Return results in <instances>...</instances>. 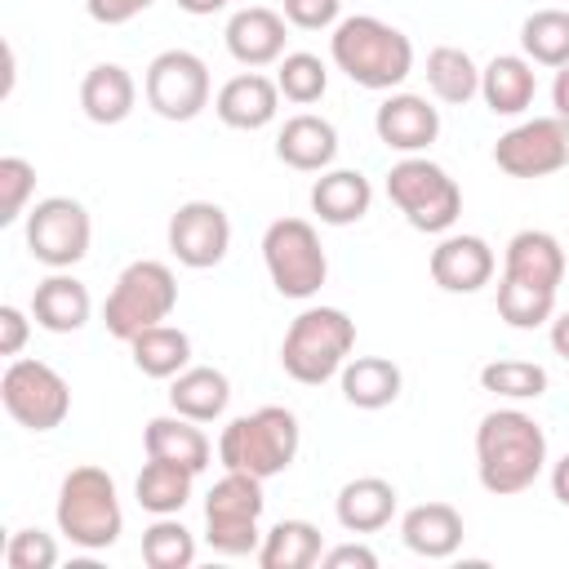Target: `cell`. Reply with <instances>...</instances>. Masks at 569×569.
Segmentation results:
<instances>
[{
  "instance_id": "25",
  "label": "cell",
  "mask_w": 569,
  "mask_h": 569,
  "mask_svg": "<svg viewBox=\"0 0 569 569\" xmlns=\"http://www.w3.org/2000/svg\"><path fill=\"white\" fill-rule=\"evenodd\" d=\"M138 107V80L120 62H98L80 80V111L93 124H120Z\"/></svg>"
},
{
  "instance_id": "27",
  "label": "cell",
  "mask_w": 569,
  "mask_h": 569,
  "mask_svg": "<svg viewBox=\"0 0 569 569\" xmlns=\"http://www.w3.org/2000/svg\"><path fill=\"white\" fill-rule=\"evenodd\" d=\"M333 516L347 533H378L396 516V485L382 476H356L338 489Z\"/></svg>"
},
{
  "instance_id": "7",
  "label": "cell",
  "mask_w": 569,
  "mask_h": 569,
  "mask_svg": "<svg viewBox=\"0 0 569 569\" xmlns=\"http://www.w3.org/2000/svg\"><path fill=\"white\" fill-rule=\"evenodd\" d=\"M387 196L413 231L445 236L462 213V187L427 156H405L387 169Z\"/></svg>"
},
{
  "instance_id": "41",
  "label": "cell",
  "mask_w": 569,
  "mask_h": 569,
  "mask_svg": "<svg viewBox=\"0 0 569 569\" xmlns=\"http://www.w3.org/2000/svg\"><path fill=\"white\" fill-rule=\"evenodd\" d=\"M280 13L298 31H329L342 22V0H284Z\"/></svg>"
},
{
  "instance_id": "39",
  "label": "cell",
  "mask_w": 569,
  "mask_h": 569,
  "mask_svg": "<svg viewBox=\"0 0 569 569\" xmlns=\"http://www.w3.org/2000/svg\"><path fill=\"white\" fill-rule=\"evenodd\" d=\"M36 191V164L22 156H0V222H18Z\"/></svg>"
},
{
  "instance_id": "23",
  "label": "cell",
  "mask_w": 569,
  "mask_h": 569,
  "mask_svg": "<svg viewBox=\"0 0 569 569\" xmlns=\"http://www.w3.org/2000/svg\"><path fill=\"white\" fill-rule=\"evenodd\" d=\"M538 93V71L525 53H498L480 67V98L493 116H525Z\"/></svg>"
},
{
  "instance_id": "6",
  "label": "cell",
  "mask_w": 569,
  "mask_h": 569,
  "mask_svg": "<svg viewBox=\"0 0 569 569\" xmlns=\"http://www.w3.org/2000/svg\"><path fill=\"white\" fill-rule=\"evenodd\" d=\"M173 307H178V276H173V267L160 262V258H138V262H129L116 276L111 293L102 302V325H107L111 338L129 342L142 329L164 325L173 316Z\"/></svg>"
},
{
  "instance_id": "38",
  "label": "cell",
  "mask_w": 569,
  "mask_h": 569,
  "mask_svg": "<svg viewBox=\"0 0 569 569\" xmlns=\"http://www.w3.org/2000/svg\"><path fill=\"white\" fill-rule=\"evenodd\" d=\"M547 387H551V378L533 360H489L480 369V391L502 396V400H538Z\"/></svg>"
},
{
  "instance_id": "29",
  "label": "cell",
  "mask_w": 569,
  "mask_h": 569,
  "mask_svg": "<svg viewBox=\"0 0 569 569\" xmlns=\"http://www.w3.org/2000/svg\"><path fill=\"white\" fill-rule=\"evenodd\" d=\"M338 387H342V400L351 409H387L400 400V387H405V373L396 360L387 356H351L338 373Z\"/></svg>"
},
{
  "instance_id": "16",
  "label": "cell",
  "mask_w": 569,
  "mask_h": 569,
  "mask_svg": "<svg viewBox=\"0 0 569 569\" xmlns=\"http://www.w3.org/2000/svg\"><path fill=\"white\" fill-rule=\"evenodd\" d=\"M373 133L387 151L422 156L440 138V111L422 93H387L373 111Z\"/></svg>"
},
{
  "instance_id": "8",
  "label": "cell",
  "mask_w": 569,
  "mask_h": 569,
  "mask_svg": "<svg viewBox=\"0 0 569 569\" xmlns=\"http://www.w3.org/2000/svg\"><path fill=\"white\" fill-rule=\"evenodd\" d=\"M262 480L249 471H227L222 480H213V489L204 493V542L218 556H258L262 547Z\"/></svg>"
},
{
  "instance_id": "22",
  "label": "cell",
  "mask_w": 569,
  "mask_h": 569,
  "mask_svg": "<svg viewBox=\"0 0 569 569\" xmlns=\"http://www.w3.org/2000/svg\"><path fill=\"white\" fill-rule=\"evenodd\" d=\"M462 511L449 502H418L400 516V538L422 560H449L462 547Z\"/></svg>"
},
{
  "instance_id": "40",
  "label": "cell",
  "mask_w": 569,
  "mask_h": 569,
  "mask_svg": "<svg viewBox=\"0 0 569 569\" xmlns=\"http://www.w3.org/2000/svg\"><path fill=\"white\" fill-rule=\"evenodd\" d=\"M4 565L9 569H53L58 565V542L44 529H18L4 547Z\"/></svg>"
},
{
  "instance_id": "10",
  "label": "cell",
  "mask_w": 569,
  "mask_h": 569,
  "mask_svg": "<svg viewBox=\"0 0 569 569\" xmlns=\"http://www.w3.org/2000/svg\"><path fill=\"white\" fill-rule=\"evenodd\" d=\"M27 253L49 271H71L93 244V218L71 196H44L27 209Z\"/></svg>"
},
{
  "instance_id": "19",
  "label": "cell",
  "mask_w": 569,
  "mask_h": 569,
  "mask_svg": "<svg viewBox=\"0 0 569 569\" xmlns=\"http://www.w3.org/2000/svg\"><path fill=\"white\" fill-rule=\"evenodd\" d=\"M276 156H280V164H289L298 173H325L338 160V129L316 111H298L280 124Z\"/></svg>"
},
{
  "instance_id": "4",
  "label": "cell",
  "mask_w": 569,
  "mask_h": 569,
  "mask_svg": "<svg viewBox=\"0 0 569 569\" xmlns=\"http://www.w3.org/2000/svg\"><path fill=\"white\" fill-rule=\"evenodd\" d=\"M356 347V320L342 307H302L280 342V369L302 387H325L342 373Z\"/></svg>"
},
{
  "instance_id": "31",
  "label": "cell",
  "mask_w": 569,
  "mask_h": 569,
  "mask_svg": "<svg viewBox=\"0 0 569 569\" xmlns=\"http://www.w3.org/2000/svg\"><path fill=\"white\" fill-rule=\"evenodd\" d=\"M325 556V538L311 520H280L262 533L258 565L262 569H311Z\"/></svg>"
},
{
  "instance_id": "20",
  "label": "cell",
  "mask_w": 569,
  "mask_h": 569,
  "mask_svg": "<svg viewBox=\"0 0 569 569\" xmlns=\"http://www.w3.org/2000/svg\"><path fill=\"white\" fill-rule=\"evenodd\" d=\"M502 276L520 280V284H538V289H560L565 280V249L551 231L542 227H525L507 240L502 249Z\"/></svg>"
},
{
  "instance_id": "33",
  "label": "cell",
  "mask_w": 569,
  "mask_h": 569,
  "mask_svg": "<svg viewBox=\"0 0 569 569\" xmlns=\"http://www.w3.org/2000/svg\"><path fill=\"white\" fill-rule=\"evenodd\" d=\"M191 480H196V471L164 462V458H147V467L133 480V498L151 516H178L191 502Z\"/></svg>"
},
{
  "instance_id": "9",
  "label": "cell",
  "mask_w": 569,
  "mask_h": 569,
  "mask_svg": "<svg viewBox=\"0 0 569 569\" xmlns=\"http://www.w3.org/2000/svg\"><path fill=\"white\" fill-rule=\"evenodd\" d=\"M262 262L280 298L307 302L329 280V258L320 244V231L307 218H276L262 231Z\"/></svg>"
},
{
  "instance_id": "3",
  "label": "cell",
  "mask_w": 569,
  "mask_h": 569,
  "mask_svg": "<svg viewBox=\"0 0 569 569\" xmlns=\"http://www.w3.org/2000/svg\"><path fill=\"white\" fill-rule=\"evenodd\" d=\"M302 449L298 413L284 405H262L253 413H240L218 436V462L227 471H249L258 480L284 476Z\"/></svg>"
},
{
  "instance_id": "13",
  "label": "cell",
  "mask_w": 569,
  "mask_h": 569,
  "mask_svg": "<svg viewBox=\"0 0 569 569\" xmlns=\"http://www.w3.org/2000/svg\"><path fill=\"white\" fill-rule=\"evenodd\" d=\"M493 164L507 178H547L560 173L569 164V120L551 116H533L511 124L498 142H493Z\"/></svg>"
},
{
  "instance_id": "28",
  "label": "cell",
  "mask_w": 569,
  "mask_h": 569,
  "mask_svg": "<svg viewBox=\"0 0 569 569\" xmlns=\"http://www.w3.org/2000/svg\"><path fill=\"white\" fill-rule=\"evenodd\" d=\"M231 405V378L213 365H187L178 378H169V409L191 422H218Z\"/></svg>"
},
{
  "instance_id": "30",
  "label": "cell",
  "mask_w": 569,
  "mask_h": 569,
  "mask_svg": "<svg viewBox=\"0 0 569 569\" xmlns=\"http://www.w3.org/2000/svg\"><path fill=\"white\" fill-rule=\"evenodd\" d=\"M129 356H133L138 373L169 382L191 365V338L178 325H151L138 338H129Z\"/></svg>"
},
{
  "instance_id": "17",
  "label": "cell",
  "mask_w": 569,
  "mask_h": 569,
  "mask_svg": "<svg viewBox=\"0 0 569 569\" xmlns=\"http://www.w3.org/2000/svg\"><path fill=\"white\" fill-rule=\"evenodd\" d=\"M222 40H227V53H231L240 67L258 71V67H271V62L284 58L289 22H284V13L267 9V4H249V9H236V13L227 18Z\"/></svg>"
},
{
  "instance_id": "26",
  "label": "cell",
  "mask_w": 569,
  "mask_h": 569,
  "mask_svg": "<svg viewBox=\"0 0 569 569\" xmlns=\"http://www.w3.org/2000/svg\"><path fill=\"white\" fill-rule=\"evenodd\" d=\"M373 204V187L360 169H325L311 182V213L325 227H351L369 213Z\"/></svg>"
},
{
  "instance_id": "48",
  "label": "cell",
  "mask_w": 569,
  "mask_h": 569,
  "mask_svg": "<svg viewBox=\"0 0 569 569\" xmlns=\"http://www.w3.org/2000/svg\"><path fill=\"white\" fill-rule=\"evenodd\" d=\"M182 13H191V18H209V13H218V9H227L231 0H173Z\"/></svg>"
},
{
  "instance_id": "44",
  "label": "cell",
  "mask_w": 569,
  "mask_h": 569,
  "mask_svg": "<svg viewBox=\"0 0 569 569\" xmlns=\"http://www.w3.org/2000/svg\"><path fill=\"white\" fill-rule=\"evenodd\" d=\"M320 565L325 569H378V551L365 542H342V547H329Z\"/></svg>"
},
{
  "instance_id": "24",
  "label": "cell",
  "mask_w": 569,
  "mask_h": 569,
  "mask_svg": "<svg viewBox=\"0 0 569 569\" xmlns=\"http://www.w3.org/2000/svg\"><path fill=\"white\" fill-rule=\"evenodd\" d=\"M142 449H147V458H164V462H178V467H187V471H204L209 467V458H213V445H209V436H204V422H191V418H182V413H160V418H151L147 422V431H142Z\"/></svg>"
},
{
  "instance_id": "37",
  "label": "cell",
  "mask_w": 569,
  "mask_h": 569,
  "mask_svg": "<svg viewBox=\"0 0 569 569\" xmlns=\"http://www.w3.org/2000/svg\"><path fill=\"white\" fill-rule=\"evenodd\" d=\"M276 84H280V98H284V102L311 107V102H320L325 89H329V67H325L316 53L298 49V53H284V58L276 62Z\"/></svg>"
},
{
  "instance_id": "46",
  "label": "cell",
  "mask_w": 569,
  "mask_h": 569,
  "mask_svg": "<svg viewBox=\"0 0 569 569\" xmlns=\"http://www.w3.org/2000/svg\"><path fill=\"white\" fill-rule=\"evenodd\" d=\"M551 498L560 507H569V453L560 462H551Z\"/></svg>"
},
{
  "instance_id": "18",
  "label": "cell",
  "mask_w": 569,
  "mask_h": 569,
  "mask_svg": "<svg viewBox=\"0 0 569 569\" xmlns=\"http://www.w3.org/2000/svg\"><path fill=\"white\" fill-rule=\"evenodd\" d=\"M213 111L227 129H240V133L267 129L280 111V84L262 71H240L213 93Z\"/></svg>"
},
{
  "instance_id": "32",
  "label": "cell",
  "mask_w": 569,
  "mask_h": 569,
  "mask_svg": "<svg viewBox=\"0 0 569 569\" xmlns=\"http://www.w3.org/2000/svg\"><path fill=\"white\" fill-rule=\"evenodd\" d=\"M427 89L445 102V107H467L480 93V67L467 49L458 44H436L427 53Z\"/></svg>"
},
{
  "instance_id": "15",
  "label": "cell",
  "mask_w": 569,
  "mask_h": 569,
  "mask_svg": "<svg viewBox=\"0 0 569 569\" xmlns=\"http://www.w3.org/2000/svg\"><path fill=\"white\" fill-rule=\"evenodd\" d=\"M427 271H431L436 289H445V293H480L498 271V253L489 249L485 236L445 231L427 258Z\"/></svg>"
},
{
  "instance_id": "36",
  "label": "cell",
  "mask_w": 569,
  "mask_h": 569,
  "mask_svg": "<svg viewBox=\"0 0 569 569\" xmlns=\"http://www.w3.org/2000/svg\"><path fill=\"white\" fill-rule=\"evenodd\" d=\"M498 316L511 329H538L551 325L556 316V289H538V284H520V280H498Z\"/></svg>"
},
{
  "instance_id": "35",
  "label": "cell",
  "mask_w": 569,
  "mask_h": 569,
  "mask_svg": "<svg viewBox=\"0 0 569 569\" xmlns=\"http://www.w3.org/2000/svg\"><path fill=\"white\" fill-rule=\"evenodd\" d=\"M142 560L151 569H191L196 565V533L178 516H156L142 529Z\"/></svg>"
},
{
  "instance_id": "2",
  "label": "cell",
  "mask_w": 569,
  "mask_h": 569,
  "mask_svg": "<svg viewBox=\"0 0 569 569\" xmlns=\"http://www.w3.org/2000/svg\"><path fill=\"white\" fill-rule=\"evenodd\" d=\"M329 58L351 84L373 89V93H391L413 71V40L373 13H351L333 27Z\"/></svg>"
},
{
  "instance_id": "34",
  "label": "cell",
  "mask_w": 569,
  "mask_h": 569,
  "mask_svg": "<svg viewBox=\"0 0 569 569\" xmlns=\"http://www.w3.org/2000/svg\"><path fill=\"white\" fill-rule=\"evenodd\" d=\"M520 49L533 67H565L569 62V9H533L520 22Z\"/></svg>"
},
{
  "instance_id": "1",
  "label": "cell",
  "mask_w": 569,
  "mask_h": 569,
  "mask_svg": "<svg viewBox=\"0 0 569 569\" xmlns=\"http://www.w3.org/2000/svg\"><path fill=\"white\" fill-rule=\"evenodd\" d=\"M547 467V431L525 409H493L476 427V476L493 498L533 489Z\"/></svg>"
},
{
  "instance_id": "47",
  "label": "cell",
  "mask_w": 569,
  "mask_h": 569,
  "mask_svg": "<svg viewBox=\"0 0 569 569\" xmlns=\"http://www.w3.org/2000/svg\"><path fill=\"white\" fill-rule=\"evenodd\" d=\"M551 351H556L560 360H569V311L551 316Z\"/></svg>"
},
{
  "instance_id": "42",
  "label": "cell",
  "mask_w": 569,
  "mask_h": 569,
  "mask_svg": "<svg viewBox=\"0 0 569 569\" xmlns=\"http://www.w3.org/2000/svg\"><path fill=\"white\" fill-rule=\"evenodd\" d=\"M27 338H31V320H27V311L13 307V302H4V307H0V356L18 360L22 347H27Z\"/></svg>"
},
{
  "instance_id": "14",
  "label": "cell",
  "mask_w": 569,
  "mask_h": 569,
  "mask_svg": "<svg viewBox=\"0 0 569 569\" xmlns=\"http://www.w3.org/2000/svg\"><path fill=\"white\" fill-rule=\"evenodd\" d=\"M164 240H169V253L191 267V271H209L227 258L231 249V218L222 204L213 200H187L173 209L169 227H164Z\"/></svg>"
},
{
  "instance_id": "12",
  "label": "cell",
  "mask_w": 569,
  "mask_h": 569,
  "mask_svg": "<svg viewBox=\"0 0 569 569\" xmlns=\"http://www.w3.org/2000/svg\"><path fill=\"white\" fill-rule=\"evenodd\" d=\"M142 93H147V107L160 120L187 124V120H196L209 107L213 80H209V67H204L200 53H191V49H164V53H156L147 62Z\"/></svg>"
},
{
  "instance_id": "11",
  "label": "cell",
  "mask_w": 569,
  "mask_h": 569,
  "mask_svg": "<svg viewBox=\"0 0 569 569\" xmlns=\"http://www.w3.org/2000/svg\"><path fill=\"white\" fill-rule=\"evenodd\" d=\"M0 400H4V413L18 427H27V431H53L71 413V387H67V378L53 365L31 360V356H18V360L4 365Z\"/></svg>"
},
{
  "instance_id": "43",
  "label": "cell",
  "mask_w": 569,
  "mask_h": 569,
  "mask_svg": "<svg viewBox=\"0 0 569 569\" xmlns=\"http://www.w3.org/2000/svg\"><path fill=\"white\" fill-rule=\"evenodd\" d=\"M156 0H84V13L98 22V27H124L133 22L138 13H147Z\"/></svg>"
},
{
  "instance_id": "5",
  "label": "cell",
  "mask_w": 569,
  "mask_h": 569,
  "mask_svg": "<svg viewBox=\"0 0 569 569\" xmlns=\"http://www.w3.org/2000/svg\"><path fill=\"white\" fill-rule=\"evenodd\" d=\"M53 520L58 533L84 551H107L120 529H124V507L116 493V480L107 467H71L58 485V502H53Z\"/></svg>"
},
{
  "instance_id": "21",
  "label": "cell",
  "mask_w": 569,
  "mask_h": 569,
  "mask_svg": "<svg viewBox=\"0 0 569 569\" xmlns=\"http://www.w3.org/2000/svg\"><path fill=\"white\" fill-rule=\"evenodd\" d=\"M89 316H93V298L84 280H76L71 271H49L31 293V320L49 333H76L89 325Z\"/></svg>"
},
{
  "instance_id": "45",
  "label": "cell",
  "mask_w": 569,
  "mask_h": 569,
  "mask_svg": "<svg viewBox=\"0 0 569 569\" xmlns=\"http://www.w3.org/2000/svg\"><path fill=\"white\" fill-rule=\"evenodd\" d=\"M551 107L560 120H569V62L556 67V80H551Z\"/></svg>"
}]
</instances>
